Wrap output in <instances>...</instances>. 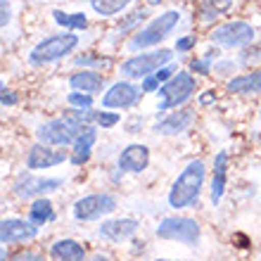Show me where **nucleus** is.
<instances>
[{"mask_svg":"<svg viewBox=\"0 0 261 261\" xmlns=\"http://www.w3.org/2000/svg\"><path fill=\"white\" fill-rule=\"evenodd\" d=\"M93 112L90 110H74L69 112L67 117L53 119L48 124H41L36 130L38 143L53 145V147H64V145H74L79 138L88 128H93Z\"/></svg>","mask_w":261,"mask_h":261,"instance_id":"1","label":"nucleus"},{"mask_svg":"<svg viewBox=\"0 0 261 261\" xmlns=\"http://www.w3.org/2000/svg\"><path fill=\"white\" fill-rule=\"evenodd\" d=\"M202 183H204V164L195 159L180 171V176L173 180L171 190H169V206L173 209H186L199 197V190H202Z\"/></svg>","mask_w":261,"mask_h":261,"instance_id":"2","label":"nucleus"},{"mask_svg":"<svg viewBox=\"0 0 261 261\" xmlns=\"http://www.w3.org/2000/svg\"><path fill=\"white\" fill-rule=\"evenodd\" d=\"M76 45H79V36H74L71 31L48 36L45 41H41L31 53H29V62L34 64V67L57 62V60H62L64 55H69Z\"/></svg>","mask_w":261,"mask_h":261,"instance_id":"3","label":"nucleus"},{"mask_svg":"<svg viewBox=\"0 0 261 261\" xmlns=\"http://www.w3.org/2000/svg\"><path fill=\"white\" fill-rule=\"evenodd\" d=\"M180 21V12H176V10H169V12L159 14V17H154V19L147 24L145 29H140L133 38H130V50H143V48H152V45H157V43H162L166 38V36L171 34L173 29L178 27Z\"/></svg>","mask_w":261,"mask_h":261,"instance_id":"4","label":"nucleus"},{"mask_svg":"<svg viewBox=\"0 0 261 261\" xmlns=\"http://www.w3.org/2000/svg\"><path fill=\"white\" fill-rule=\"evenodd\" d=\"M171 50H152V53H140V55L128 57L121 64V74L126 79H147V76L157 74L162 67L171 62Z\"/></svg>","mask_w":261,"mask_h":261,"instance_id":"5","label":"nucleus"},{"mask_svg":"<svg viewBox=\"0 0 261 261\" xmlns=\"http://www.w3.org/2000/svg\"><path fill=\"white\" fill-rule=\"evenodd\" d=\"M197 88V83H195V76L188 74V71H178V74H173L169 81L157 90L159 97H162V102H159V110H171V107H178L183 105L186 100H190V95L195 93Z\"/></svg>","mask_w":261,"mask_h":261,"instance_id":"6","label":"nucleus"},{"mask_svg":"<svg viewBox=\"0 0 261 261\" xmlns=\"http://www.w3.org/2000/svg\"><path fill=\"white\" fill-rule=\"evenodd\" d=\"M199 235H202L199 223L195 219H188V216H166L157 226V238H162V240L197 245Z\"/></svg>","mask_w":261,"mask_h":261,"instance_id":"7","label":"nucleus"},{"mask_svg":"<svg viewBox=\"0 0 261 261\" xmlns=\"http://www.w3.org/2000/svg\"><path fill=\"white\" fill-rule=\"evenodd\" d=\"M117 209V199L107 193H95V195H86V197L76 199L71 206V216L76 221H97L112 214Z\"/></svg>","mask_w":261,"mask_h":261,"instance_id":"8","label":"nucleus"},{"mask_svg":"<svg viewBox=\"0 0 261 261\" xmlns=\"http://www.w3.org/2000/svg\"><path fill=\"white\" fill-rule=\"evenodd\" d=\"M254 27L247 21H228V24H221L214 29L209 38L221 48H245L254 41Z\"/></svg>","mask_w":261,"mask_h":261,"instance_id":"9","label":"nucleus"},{"mask_svg":"<svg viewBox=\"0 0 261 261\" xmlns=\"http://www.w3.org/2000/svg\"><path fill=\"white\" fill-rule=\"evenodd\" d=\"M140 95H143V88H138V86H133L128 81H117L102 95V107H107V110H126V107H133L140 100Z\"/></svg>","mask_w":261,"mask_h":261,"instance_id":"10","label":"nucleus"},{"mask_svg":"<svg viewBox=\"0 0 261 261\" xmlns=\"http://www.w3.org/2000/svg\"><path fill=\"white\" fill-rule=\"evenodd\" d=\"M64 159H67V154H64L62 150H55L53 145H34L31 150H29L27 154V169H31V171H41V169H53V166L62 164Z\"/></svg>","mask_w":261,"mask_h":261,"instance_id":"11","label":"nucleus"},{"mask_svg":"<svg viewBox=\"0 0 261 261\" xmlns=\"http://www.w3.org/2000/svg\"><path fill=\"white\" fill-rule=\"evenodd\" d=\"M36 233H38V226H34L31 221L3 219V223H0V242H3V245H14V242L34 240Z\"/></svg>","mask_w":261,"mask_h":261,"instance_id":"12","label":"nucleus"},{"mask_svg":"<svg viewBox=\"0 0 261 261\" xmlns=\"http://www.w3.org/2000/svg\"><path fill=\"white\" fill-rule=\"evenodd\" d=\"M64 186L62 178H34V176H21L14 183V195L19 197H36V195L55 193Z\"/></svg>","mask_w":261,"mask_h":261,"instance_id":"13","label":"nucleus"},{"mask_svg":"<svg viewBox=\"0 0 261 261\" xmlns=\"http://www.w3.org/2000/svg\"><path fill=\"white\" fill-rule=\"evenodd\" d=\"M117 164H119L121 171L140 173V171L147 169V164H150V150H147L145 145H140V143H133V145H128V147L121 150Z\"/></svg>","mask_w":261,"mask_h":261,"instance_id":"14","label":"nucleus"},{"mask_svg":"<svg viewBox=\"0 0 261 261\" xmlns=\"http://www.w3.org/2000/svg\"><path fill=\"white\" fill-rule=\"evenodd\" d=\"M136 230H138V221L136 219H110L97 228L100 238H105V240H110V242L128 240V238L136 235Z\"/></svg>","mask_w":261,"mask_h":261,"instance_id":"15","label":"nucleus"},{"mask_svg":"<svg viewBox=\"0 0 261 261\" xmlns=\"http://www.w3.org/2000/svg\"><path fill=\"white\" fill-rule=\"evenodd\" d=\"M69 86L76 90V93H88V95H95L105 88V76L93 71V69H83V71H76V74L69 76Z\"/></svg>","mask_w":261,"mask_h":261,"instance_id":"16","label":"nucleus"},{"mask_svg":"<svg viewBox=\"0 0 261 261\" xmlns=\"http://www.w3.org/2000/svg\"><path fill=\"white\" fill-rule=\"evenodd\" d=\"M195 121V112L193 110H180V112H171L169 117H164L154 126L157 133H164V136H176V133H183V130L190 128V124Z\"/></svg>","mask_w":261,"mask_h":261,"instance_id":"17","label":"nucleus"},{"mask_svg":"<svg viewBox=\"0 0 261 261\" xmlns=\"http://www.w3.org/2000/svg\"><path fill=\"white\" fill-rule=\"evenodd\" d=\"M226 88L230 93H240V95H252V93H261V69H254L249 74H240L230 79L226 83Z\"/></svg>","mask_w":261,"mask_h":261,"instance_id":"18","label":"nucleus"},{"mask_svg":"<svg viewBox=\"0 0 261 261\" xmlns=\"http://www.w3.org/2000/svg\"><path fill=\"white\" fill-rule=\"evenodd\" d=\"M226 171H228V152H219L214 157V178H212V202L214 206L221 202L226 190Z\"/></svg>","mask_w":261,"mask_h":261,"instance_id":"19","label":"nucleus"},{"mask_svg":"<svg viewBox=\"0 0 261 261\" xmlns=\"http://www.w3.org/2000/svg\"><path fill=\"white\" fill-rule=\"evenodd\" d=\"M50 252L60 261H86V249L76 240H57Z\"/></svg>","mask_w":261,"mask_h":261,"instance_id":"20","label":"nucleus"},{"mask_svg":"<svg viewBox=\"0 0 261 261\" xmlns=\"http://www.w3.org/2000/svg\"><path fill=\"white\" fill-rule=\"evenodd\" d=\"M97 140V130L95 128H88L83 133L79 140L74 143V154H71V164H86L90 157V150H93V145Z\"/></svg>","mask_w":261,"mask_h":261,"instance_id":"21","label":"nucleus"},{"mask_svg":"<svg viewBox=\"0 0 261 261\" xmlns=\"http://www.w3.org/2000/svg\"><path fill=\"white\" fill-rule=\"evenodd\" d=\"M53 216H55L53 202L45 197L34 199V204L29 206V221H31L34 226H45L48 221H53Z\"/></svg>","mask_w":261,"mask_h":261,"instance_id":"22","label":"nucleus"},{"mask_svg":"<svg viewBox=\"0 0 261 261\" xmlns=\"http://www.w3.org/2000/svg\"><path fill=\"white\" fill-rule=\"evenodd\" d=\"M128 5H130V0H90V7L100 17H114V14H119Z\"/></svg>","mask_w":261,"mask_h":261,"instance_id":"23","label":"nucleus"},{"mask_svg":"<svg viewBox=\"0 0 261 261\" xmlns=\"http://www.w3.org/2000/svg\"><path fill=\"white\" fill-rule=\"evenodd\" d=\"M55 21L60 27H67V29H86L88 27V19H86V14L83 12H74V14H67L62 10H55L53 12Z\"/></svg>","mask_w":261,"mask_h":261,"instance_id":"24","label":"nucleus"},{"mask_svg":"<svg viewBox=\"0 0 261 261\" xmlns=\"http://www.w3.org/2000/svg\"><path fill=\"white\" fill-rule=\"evenodd\" d=\"M230 7V0H204L202 3V19H212V17H216L219 12H223V10H228Z\"/></svg>","mask_w":261,"mask_h":261,"instance_id":"25","label":"nucleus"},{"mask_svg":"<svg viewBox=\"0 0 261 261\" xmlns=\"http://www.w3.org/2000/svg\"><path fill=\"white\" fill-rule=\"evenodd\" d=\"M67 100L76 110H90V105H93V95H88V93H69Z\"/></svg>","mask_w":261,"mask_h":261,"instance_id":"26","label":"nucleus"},{"mask_svg":"<svg viewBox=\"0 0 261 261\" xmlns=\"http://www.w3.org/2000/svg\"><path fill=\"white\" fill-rule=\"evenodd\" d=\"M93 119L102 128H112V126L119 124V114H114V112H93Z\"/></svg>","mask_w":261,"mask_h":261,"instance_id":"27","label":"nucleus"},{"mask_svg":"<svg viewBox=\"0 0 261 261\" xmlns=\"http://www.w3.org/2000/svg\"><path fill=\"white\" fill-rule=\"evenodd\" d=\"M140 88H143V93H152V90H159V88H162V81H159L157 76L152 74V76H147V79H143V86H140Z\"/></svg>","mask_w":261,"mask_h":261,"instance_id":"28","label":"nucleus"},{"mask_svg":"<svg viewBox=\"0 0 261 261\" xmlns=\"http://www.w3.org/2000/svg\"><path fill=\"white\" fill-rule=\"evenodd\" d=\"M209 62H212V57H204V60H193V71L197 74H209Z\"/></svg>","mask_w":261,"mask_h":261,"instance_id":"29","label":"nucleus"},{"mask_svg":"<svg viewBox=\"0 0 261 261\" xmlns=\"http://www.w3.org/2000/svg\"><path fill=\"white\" fill-rule=\"evenodd\" d=\"M195 43H197V38H195V36H188V38H178V41H176V50H178V53H186V50L193 48Z\"/></svg>","mask_w":261,"mask_h":261,"instance_id":"30","label":"nucleus"},{"mask_svg":"<svg viewBox=\"0 0 261 261\" xmlns=\"http://www.w3.org/2000/svg\"><path fill=\"white\" fill-rule=\"evenodd\" d=\"M12 261H41V254H38V252H31V249H27V252L14 254Z\"/></svg>","mask_w":261,"mask_h":261,"instance_id":"31","label":"nucleus"},{"mask_svg":"<svg viewBox=\"0 0 261 261\" xmlns=\"http://www.w3.org/2000/svg\"><path fill=\"white\" fill-rule=\"evenodd\" d=\"M17 102V95H14L12 90L3 88V107H7V105H14Z\"/></svg>","mask_w":261,"mask_h":261,"instance_id":"32","label":"nucleus"},{"mask_svg":"<svg viewBox=\"0 0 261 261\" xmlns=\"http://www.w3.org/2000/svg\"><path fill=\"white\" fill-rule=\"evenodd\" d=\"M171 74H173V71H171V69H169V67H162V69H159V71H157V74H154V76H157L159 81H162V86H164V83L169 81V79H171Z\"/></svg>","mask_w":261,"mask_h":261,"instance_id":"33","label":"nucleus"},{"mask_svg":"<svg viewBox=\"0 0 261 261\" xmlns=\"http://www.w3.org/2000/svg\"><path fill=\"white\" fill-rule=\"evenodd\" d=\"M0 5H3V19H0V24L7 27V21H10V3H7V0H0Z\"/></svg>","mask_w":261,"mask_h":261,"instance_id":"34","label":"nucleus"},{"mask_svg":"<svg viewBox=\"0 0 261 261\" xmlns=\"http://www.w3.org/2000/svg\"><path fill=\"white\" fill-rule=\"evenodd\" d=\"M214 97H216V93H212V95H202V105H209Z\"/></svg>","mask_w":261,"mask_h":261,"instance_id":"35","label":"nucleus"},{"mask_svg":"<svg viewBox=\"0 0 261 261\" xmlns=\"http://www.w3.org/2000/svg\"><path fill=\"white\" fill-rule=\"evenodd\" d=\"M147 3H150V5H159V3H162V0H147Z\"/></svg>","mask_w":261,"mask_h":261,"instance_id":"36","label":"nucleus"},{"mask_svg":"<svg viewBox=\"0 0 261 261\" xmlns=\"http://www.w3.org/2000/svg\"><path fill=\"white\" fill-rule=\"evenodd\" d=\"M93 261H107V256H95Z\"/></svg>","mask_w":261,"mask_h":261,"instance_id":"37","label":"nucleus"},{"mask_svg":"<svg viewBox=\"0 0 261 261\" xmlns=\"http://www.w3.org/2000/svg\"><path fill=\"white\" fill-rule=\"evenodd\" d=\"M154 261H169V259H154Z\"/></svg>","mask_w":261,"mask_h":261,"instance_id":"38","label":"nucleus"},{"mask_svg":"<svg viewBox=\"0 0 261 261\" xmlns=\"http://www.w3.org/2000/svg\"><path fill=\"white\" fill-rule=\"evenodd\" d=\"M259 119H261V107H259Z\"/></svg>","mask_w":261,"mask_h":261,"instance_id":"39","label":"nucleus"}]
</instances>
